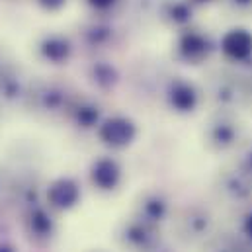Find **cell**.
I'll return each instance as SVG.
<instances>
[{
    "label": "cell",
    "instance_id": "cell-20",
    "mask_svg": "<svg viewBox=\"0 0 252 252\" xmlns=\"http://www.w3.org/2000/svg\"><path fill=\"white\" fill-rule=\"evenodd\" d=\"M195 12L188 0H158L157 4L158 20L176 32L195 24Z\"/></svg>",
    "mask_w": 252,
    "mask_h": 252
},
{
    "label": "cell",
    "instance_id": "cell-32",
    "mask_svg": "<svg viewBox=\"0 0 252 252\" xmlns=\"http://www.w3.org/2000/svg\"><path fill=\"white\" fill-rule=\"evenodd\" d=\"M251 66H252V63H251Z\"/></svg>",
    "mask_w": 252,
    "mask_h": 252
},
{
    "label": "cell",
    "instance_id": "cell-24",
    "mask_svg": "<svg viewBox=\"0 0 252 252\" xmlns=\"http://www.w3.org/2000/svg\"><path fill=\"white\" fill-rule=\"evenodd\" d=\"M237 233L249 241L252 245V205H249L247 209H243L239 213V227H237Z\"/></svg>",
    "mask_w": 252,
    "mask_h": 252
},
{
    "label": "cell",
    "instance_id": "cell-17",
    "mask_svg": "<svg viewBox=\"0 0 252 252\" xmlns=\"http://www.w3.org/2000/svg\"><path fill=\"white\" fill-rule=\"evenodd\" d=\"M82 199L80 184L70 176H59L45 188V203L53 211H68Z\"/></svg>",
    "mask_w": 252,
    "mask_h": 252
},
{
    "label": "cell",
    "instance_id": "cell-23",
    "mask_svg": "<svg viewBox=\"0 0 252 252\" xmlns=\"http://www.w3.org/2000/svg\"><path fill=\"white\" fill-rule=\"evenodd\" d=\"M221 6L239 18H249L252 16V0H221Z\"/></svg>",
    "mask_w": 252,
    "mask_h": 252
},
{
    "label": "cell",
    "instance_id": "cell-27",
    "mask_svg": "<svg viewBox=\"0 0 252 252\" xmlns=\"http://www.w3.org/2000/svg\"><path fill=\"white\" fill-rule=\"evenodd\" d=\"M243 108H247L252 114V74L245 76V100H243Z\"/></svg>",
    "mask_w": 252,
    "mask_h": 252
},
{
    "label": "cell",
    "instance_id": "cell-1",
    "mask_svg": "<svg viewBox=\"0 0 252 252\" xmlns=\"http://www.w3.org/2000/svg\"><path fill=\"white\" fill-rule=\"evenodd\" d=\"M78 92L72 84L59 78H43L32 82L26 106L43 120H66V114Z\"/></svg>",
    "mask_w": 252,
    "mask_h": 252
},
{
    "label": "cell",
    "instance_id": "cell-25",
    "mask_svg": "<svg viewBox=\"0 0 252 252\" xmlns=\"http://www.w3.org/2000/svg\"><path fill=\"white\" fill-rule=\"evenodd\" d=\"M84 4L98 16H110L122 4V0H84Z\"/></svg>",
    "mask_w": 252,
    "mask_h": 252
},
{
    "label": "cell",
    "instance_id": "cell-3",
    "mask_svg": "<svg viewBox=\"0 0 252 252\" xmlns=\"http://www.w3.org/2000/svg\"><path fill=\"white\" fill-rule=\"evenodd\" d=\"M245 76L231 66H215L205 74L203 94L213 110H239L245 100Z\"/></svg>",
    "mask_w": 252,
    "mask_h": 252
},
{
    "label": "cell",
    "instance_id": "cell-16",
    "mask_svg": "<svg viewBox=\"0 0 252 252\" xmlns=\"http://www.w3.org/2000/svg\"><path fill=\"white\" fill-rule=\"evenodd\" d=\"M104 118H106L104 116V106L96 98L78 94L76 100L72 102L64 122H68L70 126L76 127L78 131L86 133V131H96Z\"/></svg>",
    "mask_w": 252,
    "mask_h": 252
},
{
    "label": "cell",
    "instance_id": "cell-9",
    "mask_svg": "<svg viewBox=\"0 0 252 252\" xmlns=\"http://www.w3.org/2000/svg\"><path fill=\"white\" fill-rule=\"evenodd\" d=\"M116 239L126 252H153L162 245L160 227L151 225L135 215H131L120 225Z\"/></svg>",
    "mask_w": 252,
    "mask_h": 252
},
{
    "label": "cell",
    "instance_id": "cell-22",
    "mask_svg": "<svg viewBox=\"0 0 252 252\" xmlns=\"http://www.w3.org/2000/svg\"><path fill=\"white\" fill-rule=\"evenodd\" d=\"M231 157H233L231 162H233L239 170H243V172L252 180V137H247V139L243 141V145H241Z\"/></svg>",
    "mask_w": 252,
    "mask_h": 252
},
{
    "label": "cell",
    "instance_id": "cell-6",
    "mask_svg": "<svg viewBox=\"0 0 252 252\" xmlns=\"http://www.w3.org/2000/svg\"><path fill=\"white\" fill-rule=\"evenodd\" d=\"M213 193L223 207L241 213L252 205V180L233 162H229L217 172L213 180Z\"/></svg>",
    "mask_w": 252,
    "mask_h": 252
},
{
    "label": "cell",
    "instance_id": "cell-4",
    "mask_svg": "<svg viewBox=\"0 0 252 252\" xmlns=\"http://www.w3.org/2000/svg\"><path fill=\"white\" fill-rule=\"evenodd\" d=\"M219 53V37L211 32L191 24L176 32L174 39V59L188 66L207 64Z\"/></svg>",
    "mask_w": 252,
    "mask_h": 252
},
{
    "label": "cell",
    "instance_id": "cell-15",
    "mask_svg": "<svg viewBox=\"0 0 252 252\" xmlns=\"http://www.w3.org/2000/svg\"><path fill=\"white\" fill-rule=\"evenodd\" d=\"M88 180L94 189L102 193H112L124 182V166L116 157L102 155L92 160L88 168Z\"/></svg>",
    "mask_w": 252,
    "mask_h": 252
},
{
    "label": "cell",
    "instance_id": "cell-10",
    "mask_svg": "<svg viewBox=\"0 0 252 252\" xmlns=\"http://www.w3.org/2000/svg\"><path fill=\"white\" fill-rule=\"evenodd\" d=\"M139 135V127L137 124L124 114H114V116H106L102 120V124L96 129V137L98 141L112 149V151H122L127 149L129 145L135 143Z\"/></svg>",
    "mask_w": 252,
    "mask_h": 252
},
{
    "label": "cell",
    "instance_id": "cell-8",
    "mask_svg": "<svg viewBox=\"0 0 252 252\" xmlns=\"http://www.w3.org/2000/svg\"><path fill=\"white\" fill-rule=\"evenodd\" d=\"M162 100L170 112L178 116H191L203 106L205 94L201 86L186 76H170L162 86Z\"/></svg>",
    "mask_w": 252,
    "mask_h": 252
},
{
    "label": "cell",
    "instance_id": "cell-31",
    "mask_svg": "<svg viewBox=\"0 0 252 252\" xmlns=\"http://www.w3.org/2000/svg\"><path fill=\"white\" fill-rule=\"evenodd\" d=\"M0 252H14V249L8 245H0Z\"/></svg>",
    "mask_w": 252,
    "mask_h": 252
},
{
    "label": "cell",
    "instance_id": "cell-5",
    "mask_svg": "<svg viewBox=\"0 0 252 252\" xmlns=\"http://www.w3.org/2000/svg\"><path fill=\"white\" fill-rule=\"evenodd\" d=\"M176 237L186 245H205L217 233V219L211 207L203 203H188L174 217Z\"/></svg>",
    "mask_w": 252,
    "mask_h": 252
},
{
    "label": "cell",
    "instance_id": "cell-29",
    "mask_svg": "<svg viewBox=\"0 0 252 252\" xmlns=\"http://www.w3.org/2000/svg\"><path fill=\"white\" fill-rule=\"evenodd\" d=\"M8 189H10V186H8V182H6V180H4V176L0 174V199L4 197V193H6Z\"/></svg>",
    "mask_w": 252,
    "mask_h": 252
},
{
    "label": "cell",
    "instance_id": "cell-7",
    "mask_svg": "<svg viewBox=\"0 0 252 252\" xmlns=\"http://www.w3.org/2000/svg\"><path fill=\"white\" fill-rule=\"evenodd\" d=\"M76 43L92 55H102L114 49L120 41V30L108 16L94 14L90 20L82 22L76 32Z\"/></svg>",
    "mask_w": 252,
    "mask_h": 252
},
{
    "label": "cell",
    "instance_id": "cell-26",
    "mask_svg": "<svg viewBox=\"0 0 252 252\" xmlns=\"http://www.w3.org/2000/svg\"><path fill=\"white\" fill-rule=\"evenodd\" d=\"M33 4L41 10V12H47V14H57L66 8L68 0H33Z\"/></svg>",
    "mask_w": 252,
    "mask_h": 252
},
{
    "label": "cell",
    "instance_id": "cell-13",
    "mask_svg": "<svg viewBox=\"0 0 252 252\" xmlns=\"http://www.w3.org/2000/svg\"><path fill=\"white\" fill-rule=\"evenodd\" d=\"M32 82H28L24 70L12 64L0 66V110H16L26 106Z\"/></svg>",
    "mask_w": 252,
    "mask_h": 252
},
{
    "label": "cell",
    "instance_id": "cell-18",
    "mask_svg": "<svg viewBox=\"0 0 252 252\" xmlns=\"http://www.w3.org/2000/svg\"><path fill=\"white\" fill-rule=\"evenodd\" d=\"M24 231L33 243L45 245L57 235V221L47 207L35 205L24 211Z\"/></svg>",
    "mask_w": 252,
    "mask_h": 252
},
{
    "label": "cell",
    "instance_id": "cell-28",
    "mask_svg": "<svg viewBox=\"0 0 252 252\" xmlns=\"http://www.w3.org/2000/svg\"><path fill=\"white\" fill-rule=\"evenodd\" d=\"M189 4L199 10V8H209V6H215V4H221V0H188Z\"/></svg>",
    "mask_w": 252,
    "mask_h": 252
},
{
    "label": "cell",
    "instance_id": "cell-21",
    "mask_svg": "<svg viewBox=\"0 0 252 252\" xmlns=\"http://www.w3.org/2000/svg\"><path fill=\"white\" fill-rule=\"evenodd\" d=\"M203 252H252V245L239 233H215L205 245Z\"/></svg>",
    "mask_w": 252,
    "mask_h": 252
},
{
    "label": "cell",
    "instance_id": "cell-11",
    "mask_svg": "<svg viewBox=\"0 0 252 252\" xmlns=\"http://www.w3.org/2000/svg\"><path fill=\"white\" fill-rule=\"evenodd\" d=\"M76 39L63 32H47L35 41V55L45 64L63 66L72 61L76 53Z\"/></svg>",
    "mask_w": 252,
    "mask_h": 252
},
{
    "label": "cell",
    "instance_id": "cell-14",
    "mask_svg": "<svg viewBox=\"0 0 252 252\" xmlns=\"http://www.w3.org/2000/svg\"><path fill=\"white\" fill-rule=\"evenodd\" d=\"M133 215L160 227L172 217V201L162 189H145L133 203Z\"/></svg>",
    "mask_w": 252,
    "mask_h": 252
},
{
    "label": "cell",
    "instance_id": "cell-2",
    "mask_svg": "<svg viewBox=\"0 0 252 252\" xmlns=\"http://www.w3.org/2000/svg\"><path fill=\"white\" fill-rule=\"evenodd\" d=\"M201 139L211 155H233L247 139V127L237 110H213L203 124Z\"/></svg>",
    "mask_w": 252,
    "mask_h": 252
},
{
    "label": "cell",
    "instance_id": "cell-30",
    "mask_svg": "<svg viewBox=\"0 0 252 252\" xmlns=\"http://www.w3.org/2000/svg\"><path fill=\"white\" fill-rule=\"evenodd\" d=\"M153 252H174V251H172V249H170V247H166V245H164V243H162V245H160V247H158V249H157V251H153Z\"/></svg>",
    "mask_w": 252,
    "mask_h": 252
},
{
    "label": "cell",
    "instance_id": "cell-12",
    "mask_svg": "<svg viewBox=\"0 0 252 252\" xmlns=\"http://www.w3.org/2000/svg\"><path fill=\"white\" fill-rule=\"evenodd\" d=\"M219 55L223 61L237 66L252 63V30L245 26H233L219 37Z\"/></svg>",
    "mask_w": 252,
    "mask_h": 252
},
{
    "label": "cell",
    "instance_id": "cell-19",
    "mask_svg": "<svg viewBox=\"0 0 252 252\" xmlns=\"http://www.w3.org/2000/svg\"><path fill=\"white\" fill-rule=\"evenodd\" d=\"M84 76L88 84L98 92H114L122 82V70L118 64L102 55H94V59L86 64Z\"/></svg>",
    "mask_w": 252,
    "mask_h": 252
}]
</instances>
